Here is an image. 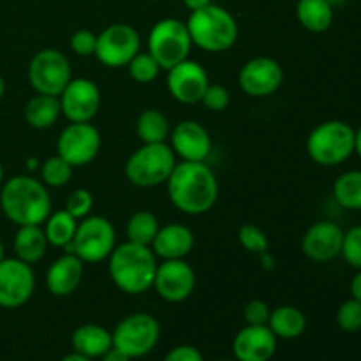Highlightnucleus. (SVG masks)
<instances>
[{
	"mask_svg": "<svg viewBox=\"0 0 361 361\" xmlns=\"http://www.w3.org/2000/svg\"><path fill=\"white\" fill-rule=\"evenodd\" d=\"M39 169H41V182L44 183L46 187L60 189V187L69 183L74 168L66 161V159H62L56 154L53 155V157L46 159Z\"/></svg>",
	"mask_w": 361,
	"mask_h": 361,
	"instance_id": "obj_32",
	"label": "nucleus"
},
{
	"mask_svg": "<svg viewBox=\"0 0 361 361\" xmlns=\"http://www.w3.org/2000/svg\"><path fill=\"white\" fill-rule=\"evenodd\" d=\"M69 44L78 56H92L95 55V48H97V34L88 28H80L71 35Z\"/></svg>",
	"mask_w": 361,
	"mask_h": 361,
	"instance_id": "obj_39",
	"label": "nucleus"
},
{
	"mask_svg": "<svg viewBox=\"0 0 361 361\" xmlns=\"http://www.w3.org/2000/svg\"><path fill=\"white\" fill-rule=\"evenodd\" d=\"M78 222L80 221L74 219L66 208L51 212L49 217L44 221V228H42L49 245L66 250L73 243V238L78 229Z\"/></svg>",
	"mask_w": 361,
	"mask_h": 361,
	"instance_id": "obj_29",
	"label": "nucleus"
},
{
	"mask_svg": "<svg viewBox=\"0 0 361 361\" xmlns=\"http://www.w3.org/2000/svg\"><path fill=\"white\" fill-rule=\"evenodd\" d=\"M277 341L268 324H245L233 341V355L236 361H270L277 351Z\"/></svg>",
	"mask_w": 361,
	"mask_h": 361,
	"instance_id": "obj_20",
	"label": "nucleus"
},
{
	"mask_svg": "<svg viewBox=\"0 0 361 361\" xmlns=\"http://www.w3.org/2000/svg\"><path fill=\"white\" fill-rule=\"evenodd\" d=\"M183 4H185L187 9L192 13V11H197V9H203V7L210 6L212 0H183Z\"/></svg>",
	"mask_w": 361,
	"mask_h": 361,
	"instance_id": "obj_44",
	"label": "nucleus"
},
{
	"mask_svg": "<svg viewBox=\"0 0 361 361\" xmlns=\"http://www.w3.org/2000/svg\"><path fill=\"white\" fill-rule=\"evenodd\" d=\"M111 335L113 345L126 353L130 360L143 358L159 344L161 324L152 314L134 312L123 317Z\"/></svg>",
	"mask_w": 361,
	"mask_h": 361,
	"instance_id": "obj_9",
	"label": "nucleus"
},
{
	"mask_svg": "<svg viewBox=\"0 0 361 361\" xmlns=\"http://www.w3.org/2000/svg\"><path fill=\"white\" fill-rule=\"evenodd\" d=\"M4 257H6V247H4V242L0 240V261H2Z\"/></svg>",
	"mask_w": 361,
	"mask_h": 361,
	"instance_id": "obj_50",
	"label": "nucleus"
},
{
	"mask_svg": "<svg viewBox=\"0 0 361 361\" xmlns=\"http://www.w3.org/2000/svg\"><path fill=\"white\" fill-rule=\"evenodd\" d=\"M341 256L353 268L361 270V226H355L349 231H344Z\"/></svg>",
	"mask_w": 361,
	"mask_h": 361,
	"instance_id": "obj_36",
	"label": "nucleus"
},
{
	"mask_svg": "<svg viewBox=\"0 0 361 361\" xmlns=\"http://www.w3.org/2000/svg\"><path fill=\"white\" fill-rule=\"evenodd\" d=\"M284 83V69L270 56H254L242 66L238 85L243 94L254 99L274 95Z\"/></svg>",
	"mask_w": 361,
	"mask_h": 361,
	"instance_id": "obj_14",
	"label": "nucleus"
},
{
	"mask_svg": "<svg viewBox=\"0 0 361 361\" xmlns=\"http://www.w3.org/2000/svg\"><path fill=\"white\" fill-rule=\"evenodd\" d=\"M150 2H157V0H150Z\"/></svg>",
	"mask_w": 361,
	"mask_h": 361,
	"instance_id": "obj_53",
	"label": "nucleus"
},
{
	"mask_svg": "<svg viewBox=\"0 0 361 361\" xmlns=\"http://www.w3.org/2000/svg\"><path fill=\"white\" fill-rule=\"evenodd\" d=\"M194 245H196V238H194L192 229L178 224V222H171V224L159 228V233L150 249L162 261H169L185 259L194 250Z\"/></svg>",
	"mask_w": 361,
	"mask_h": 361,
	"instance_id": "obj_22",
	"label": "nucleus"
},
{
	"mask_svg": "<svg viewBox=\"0 0 361 361\" xmlns=\"http://www.w3.org/2000/svg\"><path fill=\"white\" fill-rule=\"evenodd\" d=\"M334 197L345 210L361 212V169H351L337 176Z\"/></svg>",
	"mask_w": 361,
	"mask_h": 361,
	"instance_id": "obj_30",
	"label": "nucleus"
},
{
	"mask_svg": "<svg viewBox=\"0 0 361 361\" xmlns=\"http://www.w3.org/2000/svg\"><path fill=\"white\" fill-rule=\"evenodd\" d=\"M71 342L74 353L90 360H97L113 348V335L101 324L87 323L74 330Z\"/></svg>",
	"mask_w": 361,
	"mask_h": 361,
	"instance_id": "obj_23",
	"label": "nucleus"
},
{
	"mask_svg": "<svg viewBox=\"0 0 361 361\" xmlns=\"http://www.w3.org/2000/svg\"><path fill=\"white\" fill-rule=\"evenodd\" d=\"M349 289H351V296H353V298L360 300V302H361V270L356 271V275H355V277H353Z\"/></svg>",
	"mask_w": 361,
	"mask_h": 361,
	"instance_id": "obj_43",
	"label": "nucleus"
},
{
	"mask_svg": "<svg viewBox=\"0 0 361 361\" xmlns=\"http://www.w3.org/2000/svg\"><path fill=\"white\" fill-rule=\"evenodd\" d=\"M173 207L185 215H203L219 200V182L207 162H176L166 182Z\"/></svg>",
	"mask_w": 361,
	"mask_h": 361,
	"instance_id": "obj_1",
	"label": "nucleus"
},
{
	"mask_svg": "<svg viewBox=\"0 0 361 361\" xmlns=\"http://www.w3.org/2000/svg\"><path fill=\"white\" fill-rule=\"evenodd\" d=\"M49 243L42 226H18L13 240V249L18 259L23 263L35 264L46 256Z\"/></svg>",
	"mask_w": 361,
	"mask_h": 361,
	"instance_id": "obj_24",
	"label": "nucleus"
},
{
	"mask_svg": "<svg viewBox=\"0 0 361 361\" xmlns=\"http://www.w3.org/2000/svg\"><path fill=\"white\" fill-rule=\"evenodd\" d=\"M192 44L208 53H224L231 49L238 41V21L221 6L203 7L192 11L187 20Z\"/></svg>",
	"mask_w": 361,
	"mask_h": 361,
	"instance_id": "obj_4",
	"label": "nucleus"
},
{
	"mask_svg": "<svg viewBox=\"0 0 361 361\" xmlns=\"http://www.w3.org/2000/svg\"><path fill=\"white\" fill-rule=\"evenodd\" d=\"M35 291V274L32 264L18 257L0 261V309L14 310L28 303Z\"/></svg>",
	"mask_w": 361,
	"mask_h": 361,
	"instance_id": "obj_13",
	"label": "nucleus"
},
{
	"mask_svg": "<svg viewBox=\"0 0 361 361\" xmlns=\"http://www.w3.org/2000/svg\"><path fill=\"white\" fill-rule=\"evenodd\" d=\"M176 166V155L168 143H143L126 162L127 180L141 189L164 185Z\"/></svg>",
	"mask_w": 361,
	"mask_h": 361,
	"instance_id": "obj_6",
	"label": "nucleus"
},
{
	"mask_svg": "<svg viewBox=\"0 0 361 361\" xmlns=\"http://www.w3.org/2000/svg\"><path fill=\"white\" fill-rule=\"evenodd\" d=\"M238 242L247 252L250 254H263L267 252L270 242H268V235L256 224H243L238 229Z\"/></svg>",
	"mask_w": 361,
	"mask_h": 361,
	"instance_id": "obj_34",
	"label": "nucleus"
},
{
	"mask_svg": "<svg viewBox=\"0 0 361 361\" xmlns=\"http://www.w3.org/2000/svg\"><path fill=\"white\" fill-rule=\"evenodd\" d=\"M335 321H337L338 328L348 334H356L361 330V302L356 298L345 300L341 303L335 314Z\"/></svg>",
	"mask_w": 361,
	"mask_h": 361,
	"instance_id": "obj_35",
	"label": "nucleus"
},
{
	"mask_svg": "<svg viewBox=\"0 0 361 361\" xmlns=\"http://www.w3.org/2000/svg\"><path fill=\"white\" fill-rule=\"evenodd\" d=\"M154 289L164 302H185L196 289V271L185 259L162 261L157 264Z\"/></svg>",
	"mask_w": 361,
	"mask_h": 361,
	"instance_id": "obj_15",
	"label": "nucleus"
},
{
	"mask_svg": "<svg viewBox=\"0 0 361 361\" xmlns=\"http://www.w3.org/2000/svg\"><path fill=\"white\" fill-rule=\"evenodd\" d=\"M159 228V219L155 217L152 212L148 210H140L136 214L130 215V219L127 221L126 233H127V242L137 243V245L152 247L155 236H157Z\"/></svg>",
	"mask_w": 361,
	"mask_h": 361,
	"instance_id": "obj_31",
	"label": "nucleus"
},
{
	"mask_svg": "<svg viewBox=\"0 0 361 361\" xmlns=\"http://www.w3.org/2000/svg\"><path fill=\"white\" fill-rule=\"evenodd\" d=\"M59 101L62 115L69 122H92L101 109V90L88 78H73Z\"/></svg>",
	"mask_w": 361,
	"mask_h": 361,
	"instance_id": "obj_16",
	"label": "nucleus"
},
{
	"mask_svg": "<svg viewBox=\"0 0 361 361\" xmlns=\"http://www.w3.org/2000/svg\"><path fill=\"white\" fill-rule=\"evenodd\" d=\"M259 261H261V267L264 268V270H274V264H275V257L271 256L270 252H263L259 254Z\"/></svg>",
	"mask_w": 361,
	"mask_h": 361,
	"instance_id": "obj_45",
	"label": "nucleus"
},
{
	"mask_svg": "<svg viewBox=\"0 0 361 361\" xmlns=\"http://www.w3.org/2000/svg\"><path fill=\"white\" fill-rule=\"evenodd\" d=\"M271 309L263 300H250L243 307V321L250 326H264L270 319Z\"/></svg>",
	"mask_w": 361,
	"mask_h": 361,
	"instance_id": "obj_40",
	"label": "nucleus"
},
{
	"mask_svg": "<svg viewBox=\"0 0 361 361\" xmlns=\"http://www.w3.org/2000/svg\"><path fill=\"white\" fill-rule=\"evenodd\" d=\"M192 46L187 23L176 18L159 20L148 34V53L164 71L189 59Z\"/></svg>",
	"mask_w": 361,
	"mask_h": 361,
	"instance_id": "obj_8",
	"label": "nucleus"
},
{
	"mask_svg": "<svg viewBox=\"0 0 361 361\" xmlns=\"http://www.w3.org/2000/svg\"><path fill=\"white\" fill-rule=\"evenodd\" d=\"M2 183H4V166L2 162H0V187H2Z\"/></svg>",
	"mask_w": 361,
	"mask_h": 361,
	"instance_id": "obj_51",
	"label": "nucleus"
},
{
	"mask_svg": "<svg viewBox=\"0 0 361 361\" xmlns=\"http://www.w3.org/2000/svg\"><path fill=\"white\" fill-rule=\"evenodd\" d=\"M229 102H231V94H229V90L224 85L217 83L208 85V88L203 94V99H201V104L214 113H221L224 111V109H228Z\"/></svg>",
	"mask_w": 361,
	"mask_h": 361,
	"instance_id": "obj_38",
	"label": "nucleus"
},
{
	"mask_svg": "<svg viewBox=\"0 0 361 361\" xmlns=\"http://www.w3.org/2000/svg\"><path fill=\"white\" fill-rule=\"evenodd\" d=\"M344 229L331 221L314 222L302 238V252L314 263H330L341 256Z\"/></svg>",
	"mask_w": 361,
	"mask_h": 361,
	"instance_id": "obj_19",
	"label": "nucleus"
},
{
	"mask_svg": "<svg viewBox=\"0 0 361 361\" xmlns=\"http://www.w3.org/2000/svg\"><path fill=\"white\" fill-rule=\"evenodd\" d=\"M334 4L330 0H298L296 18L305 30L323 34L334 23Z\"/></svg>",
	"mask_w": 361,
	"mask_h": 361,
	"instance_id": "obj_26",
	"label": "nucleus"
},
{
	"mask_svg": "<svg viewBox=\"0 0 361 361\" xmlns=\"http://www.w3.org/2000/svg\"><path fill=\"white\" fill-rule=\"evenodd\" d=\"M0 208L7 221L16 226H42L51 214V196L41 180L16 175L0 187Z\"/></svg>",
	"mask_w": 361,
	"mask_h": 361,
	"instance_id": "obj_2",
	"label": "nucleus"
},
{
	"mask_svg": "<svg viewBox=\"0 0 361 361\" xmlns=\"http://www.w3.org/2000/svg\"><path fill=\"white\" fill-rule=\"evenodd\" d=\"M27 164H28V169H30V171H34V169L41 168V162H39V159H28Z\"/></svg>",
	"mask_w": 361,
	"mask_h": 361,
	"instance_id": "obj_48",
	"label": "nucleus"
},
{
	"mask_svg": "<svg viewBox=\"0 0 361 361\" xmlns=\"http://www.w3.org/2000/svg\"><path fill=\"white\" fill-rule=\"evenodd\" d=\"M140 32L129 23H113L97 34L95 56L109 69L127 67V63L140 53Z\"/></svg>",
	"mask_w": 361,
	"mask_h": 361,
	"instance_id": "obj_11",
	"label": "nucleus"
},
{
	"mask_svg": "<svg viewBox=\"0 0 361 361\" xmlns=\"http://www.w3.org/2000/svg\"><path fill=\"white\" fill-rule=\"evenodd\" d=\"M60 361H95V360L87 358V356H81V355H78V353H71V355L63 356Z\"/></svg>",
	"mask_w": 361,
	"mask_h": 361,
	"instance_id": "obj_46",
	"label": "nucleus"
},
{
	"mask_svg": "<svg viewBox=\"0 0 361 361\" xmlns=\"http://www.w3.org/2000/svg\"><path fill=\"white\" fill-rule=\"evenodd\" d=\"M101 361H130V358L126 353L120 351V349H116L115 345H113L111 349H108V351L101 356Z\"/></svg>",
	"mask_w": 361,
	"mask_h": 361,
	"instance_id": "obj_42",
	"label": "nucleus"
},
{
	"mask_svg": "<svg viewBox=\"0 0 361 361\" xmlns=\"http://www.w3.org/2000/svg\"><path fill=\"white\" fill-rule=\"evenodd\" d=\"M355 154L361 159V127L355 133Z\"/></svg>",
	"mask_w": 361,
	"mask_h": 361,
	"instance_id": "obj_47",
	"label": "nucleus"
},
{
	"mask_svg": "<svg viewBox=\"0 0 361 361\" xmlns=\"http://www.w3.org/2000/svg\"><path fill=\"white\" fill-rule=\"evenodd\" d=\"M164 361H204V358L197 348L189 344H182L173 348L171 351L166 355Z\"/></svg>",
	"mask_w": 361,
	"mask_h": 361,
	"instance_id": "obj_41",
	"label": "nucleus"
},
{
	"mask_svg": "<svg viewBox=\"0 0 361 361\" xmlns=\"http://www.w3.org/2000/svg\"><path fill=\"white\" fill-rule=\"evenodd\" d=\"M92 208H94V196H92V192L88 189L73 190L66 201V210L74 219H78V221L88 217Z\"/></svg>",
	"mask_w": 361,
	"mask_h": 361,
	"instance_id": "obj_37",
	"label": "nucleus"
},
{
	"mask_svg": "<svg viewBox=\"0 0 361 361\" xmlns=\"http://www.w3.org/2000/svg\"><path fill=\"white\" fill-rule=\"evenodd\" d=\"M85 274V263L74 254L66 252L49 264L46 271V289L49 295L66 298L76 293Z\"/></svg>",
	"mask_w": 361,
	"mask_h": 361,
	"instance_id": "obj_21",
	"label": "nucleus"
},
{
	"mask_svg": "<svg viewBox=\"0 0 361 361\" xmlns=\"http://www.w3.org/2000/svg\"><path fill=\"white\" fill-rule=\"evenodd\" d=\"M71 80H73L71 62L66 53L60 49H39L28 63V81L35 94L59 97Z\"/></svg>",
	"mask_w": 361,
	"mask_h": 361,
	"instance_id": "obj_10",
	"label": "nucleus"
},
{
	"mask_svg": "<svg viewBox=\"0 0 361 361\" xmlns=\"http://www.w3.org/2000/svg\"><path fill=\"white\" fill-rule=\"evenodd\" d=\"M4 94H6V81H4L2 74H0V101H2Z\"/></svg>",
	"mask_w": 361,
	"mask_h": 361,
	"instance_id": "obj_49",
	"label": "nucleus"
},
{
	"mask_svg": "<svg viewBox=\"0 0 361 361\" xmlns=\"http://www.w3.org/2000/svg\"><path fill=\"white\" fill-rule=\"evenodd\" d=\"M127 69H129L130 80L136 81L140 85H148L152 81H155L161 73V66L157 63V60L150 55V53H137L129 63H127Z\"/></svg>",
	"mask_w": 361,
	"mask_h": 361,
	"instance_id": "obj_33",
	"label": "nucleus"
},
{
	"mask_svg": "<svg viewBox=\"0 0 361 361\" xmlns=\"http://www.w3.org/2000/svg\"><path fill=\"white\" fill-rule=\"evenodd\" d=\"M356 130L344 120H326L310 130L307 154L316 164L334 168L355 154Z\"/></svg>",
	"mask_w": 361,
	"mask_h": 361,
	"instance_id": "obj_5",
	"label": "nucleus"
},
{
	"mask_svg": "<svg viewBox=\"0 0 361 361\" xmlns=\"http://www.w3.org/2000/svg\"><path fill=\"white\" fill-rule=\"evenodd\" d=\"M168 90L180 104H197L203 99L204 90L210 85L208 73L196 60H183L168 69Z\"/></svg>",
	"mask_w": 361,
	"mask_h": 361,
	"instance_id": "obj_17",
	"label": "nucleus"
},
{
	"mask_svg": "<svg viewBox=\"0 0 361 361\" xmlns=\"http://www.w3.org/2000/svg\"><path fill=\"white\" fill-rule=\"evenodd\" d=\"M169 147L176 159L187 162H204L210 157L212 137L207 127L196 120H182L169 134Z\"/></svg>",
	"mask_w": 361,
	"mask_h": 361,
	"instance_id": "obj_18",
	"label": "nucleus"
},
{
	"mask_svg": "<svg viewBox=\"0 0 361 361\" xmlns=\"http://www.w3.org/2000/svg\"><path fill=\"white\" fill-rule=\"evenodd\" d=\"M217 361H233V360H217ZM236 361V360H235Z\"/></svg>",
	"mask_w": 361,
	"mask_h": 361,
	"instance_id": "obj_52",
	"label": "nucleus"
},
{
	"mask_svg": "<svg viewBox=\"0 0 361 361\" xmlns=\"http://www.w3.org/2000/svg\"><path fill=\"white\" fill-rule=\"evenodd\" d=\"M115 247V226L102 215H88L78 222L76 235L66 252L78 256L85 264H95L108 259Z\"/></svg>",
	"mask_w": 361,
	"mask_h": 361,
	"instance_id": "obj_7",
	"label": "nucleus"
},
{
	"mask_svg": "<svg viewBox=\"0 0 361 361\" xmlns=\"http://www.w3.org/2000/svg\"><path fill=\"white\" fill-rule=\"evenodd\" d=\"M268 328L282 341H295L302 337L307 330V316L293 305H281L271 310Z\"/></svg>",
	"mask_w": 361,
	"mask_h": 361,
	"instance_id": "obj_25",
	"label": "nucleus"
},
{
	"mask_svg": "<svg viewBox=\"0 0 361 361\" xmlns=\"http://www.w3.org/2000/svg\"><path fill=\"white\" fill-rule=\"evenodd\" d=\"M62 115L60 109V101L55 95H42L37 94L25 104L23 116L25 122L32 127V129L44 130L55 126L56 120Z\"/></svg>",
	"mask_w": 361,
	"mask_h": 361,
	"instance_id": "obj_27",
	"label": "nucleus"
},
{
	"mask_svg": "<svg viewBox=\"0 0 361 361\" xmlns=\"http://www.w3.org/2000/svg\"><path fill=\"white\" fill-rule=\"evenodd\" d=\"M108 263L113 284L126 295H145L154 288L159 263L150 247L133 242L120 243L109 254Z\"/></svg>",
	"mask_w": 361,
	"mask_h": 361,
	"instance_id": "obj_3",
	"label": "nucleus"
},
{
	"mask_svg": "<svg viewBox=\"0 0 361 361\" xmlns=\"http://www.w3.org/2000/svg\"><path fill=\"white\" fill-rule=\"evenodd\" d=\"M136 134L143 143H166L171 134V123L161 109L147 108L137 115Z\"/></svg>",
	"mask_w": 361,
	"mask_h": 361,
	"instance_id": "obj_28",
	"label": "nucleus"
},
{
	"mask_svg": "<svg viewBox=\"0 0 361 361\" xmlns=\"http://www.w3.org/2000/svg\"><path fill=\"white\" fill-rule=\"evenodd\" d=\"M102 137L92 122H71L56 140V154L73 168H81L94 161L101 152Z\"/></svg>",
	"mask_w": 361,
	"mask_h": 361,
	"instance_id": "obj_12",
	"label": "nucleus"
}]
</instances>
